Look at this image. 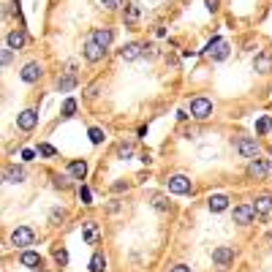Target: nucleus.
<instances>
[{
    "instance_id": "obj_1",
    "label": "nucleus",
    "mask_w": 272,
    "mask_h": 272,
    "mask_svg": "<svg viewBox=\"0 0 272 272\" xmlns=\"http://www.w3.org/2000/svg\"><path fill=\"white\" fill-rule=\"evenodd\" d=\"M234 150L243 155V158H250V161L259 158V142L250 139V136H240V139L234 142Z\"/></svg>"
},
{
    "instance_id": "obj_2",
    "label": "nucleus",
    "mask_w": 272,
    "mask_h": 272,
    "mask_svg": "<svg viewBox=\"0 0 272 272\" xmlns=\"http://www.w3.org/2000/svg\"><path fill=\"white\" fill-rule=\"evenodd\" d=\"M33 243H36V231L30 229V226H17L11 231V245H17V248H27Z\"/></svg>"
},
{
    "instance_id": "obj_3",
    "label": "nucleus",
    "mask_w": 272,
    "mask_h": 272,
    "mask_svg": "<svg viewBox=\"0 0 272 272\" xmlns=\"http://www.w3.org/2000/svg\"><path fill=\"white\" fill-rule=\"evenodd\" d=\"M210 114H213V101L210 98H193L190 101V117H196V120H207Z\"/></svg>"
},
{
    "instance_id": "obj_4",
    "label": "nucleus",
    "mask_w": 272,
    "mask_h": 272,
    "mask_svg": "<svg viewBox=\"0 0 272 272\" xmlns=\"http://www.w3.org/2000/svg\"><path fill=\"white\" fill-rule=\"evenodd\" d=\"M207 57L215 60V63L226 60V57H229V44H226L223 38H213V41L207 44Z\"/></svg>"
},
{
    "instance_id": "obj_5",
    "label": "nucleus",
    "mask_w": 272,
    "mask_h": 272,
    "mask_svg": "<svg viewBox=\"0 0 272 272\" xmlns=\"http://www.w3.org/2000/svg\"><path fill=\"white\" fill-rule=\"evenodd\" d=\"M84 60H87V63H98V60H104V54H107V49L101 47V44H95L93 38H87V41H84Z\"/></svg>"
},
{
    "instance_id": "obj_6",
    "label": "nucleus",
    "mask_w": 272,
    "mask_h": 272,
    "mask_svg": "<svg viewBox=\"0 0 272 272\" xmlns=\"http://www.w3.org/2000/svg\"><path fill=\"white\" fill-rule=\"evenodd\" d=\"M248 177L267 180V177H270V163H267V161H261V158H253L248 163Z\"/></svg>"
},
{
    "instance_id": "obj_7",
    "label": "nucleus",
    "mask_w": 272,
    "mask_h": 272,
    "mask_svg": "<svg viewBox=\"0 0 272 272\" xmlns=\"http://www.w3.org/2000/svg\"><path fill=\"white\" fill-rule=\"evenodd\" d=\"M253 218H256L253 204H240V207H234V223L248 226V223H253Z\"/></svg>"
},
{
    "instance_id": "obj_8",
    "label": "nucleus",
    "mask_w": 272,
    "mask_h": 272,
    "mask_svg": "<svg viewBox=\"0 0 272 272\" xmlns=\"http://www.w3.org/2000/svg\"><path fill=\"white\" fill-rule=\"evenodd\" d=\"M17 125L22 131H33L38 125V112L36 109H25V112H19L17 114Z\"/></svg>"
},
{
    "instance_id": "obj_9",
    "label": "nucleus",
    "mask_w": 272,
    "mask_h": 272,
    "mask_svg": "<svg viewBox=\"0 0 272 272\" xmlns=\"http://www.w3.org/2000/svg\"><path fill=\"white\" fill-rule=\"evenodd\" d=\"M213 261H215L218 267L231 264V261H234V248H229V245H220V248H215V250H213Z\"/></svg>"
},
{
    "instance_id": "obj_10",
    "label": "nucleus",
    "mask_w": 272,
    "mask_h": 272,
    "mask_svg": "<svg viewBox=\"0 0 272 272\" xmlns=\"http://www.w3.org/2000/svg\"><path fill=\"white\" fill-rule=\"evenodd\" d=\"M90 38H93L95 44H101L104 49H109V47H112V41H114V33L109 27H98V30H93V33H90Z\"/></svg>"
},
{
    "instance_id": "obj_11",
    "label": "nucleus",
    "mask_w": 272,
    "mask_h": 272,
    "mask_svg": "<svg viewBox=\"0 0 272 272\" xmlns=\"http://www.w3.org/2000/svg\"><path fill=\"white\" fill-rule=\"evenodd\" d=\"M41 65L38 63H27L22 68V71H19V77H22V82H27V84H33V82H38V79H41Z\"/></svg>"
},
{
    "instance_id": "obj_12",
    "label": "nucleus",
    "mask_w": 272,
    "mask_h": 272,
    "mask_svg": "<svg viewBox=\"0 0 272 272\" xmlns=\"http://www.w3.org/2000/svg\"><path fill=\"white\" fill-rule=\"evenodd\" d=\"M144 54V47L142 44H125L123 49H120V57L125 60V63H134V60H139Z\"/></svg>"
},
{
    "instance_id": "obj_13",
    "label": "nucleus",
    "mask_w": 272,
    "mask_h": 272,
    "mask_svg": "<svg viewBox=\"0 0 272 272\" xmlns=\"http://www.w3.org/2000/svg\"><path fill=\"white\" fill-rule=\"evenodd\" d=\"M169 190L172 193H190V180L183 174H174V177H169Z\"/></svg>"
},
{
    "instance_id": "obj_14",
    "label": "nucleus",
    "mask_w": 272,
    "mask_h": 272,
    "mask_svg": "<svg viewBox=\"0 0 272 272\" xmlns=\"http://www.w3.org/2000/svg\"><path fill=\"white\" fill-rule=\"evenodd\" d=\"M19 264L22 267H30V270H41V256L38 253H33V250H22V253H19Z\"/></svg>"
},
{
    "instance_id": "obj_15",
    "label": "nucleus",
    "mask_w": 272,
    "mask_h": 272,
    "mask_svg": "<svg viewBox=\"0 0 272 272\" xmlns=\"http://www.w3.org/2000/svg\"><path fill=\"white\" fill-rule=\"evenodd\" d=\"M82 237H84V243L87 245H95L98 243V223H95V220H84L82 223Z\"/></svg>"
},
{
    "instance_id": "obj_16",
    "label": "nucleus",
    "mask_w": 272,
    "mask_h": 272,
    "mask_svg": "<svg viewBox=\"0 0 272 272\" xmlns=\"http://www.w3.org/2000/svg\"><path fill=\"white\" fill-rule=\"evenodd\" d=\"M6 44H8V49H14V52H17V49H22L25 44H27L25 30H11V33L6 36Z\"/></svg>"
},
{
    "instance_id": "obj_17",
    "label": "nucleus",
    "mask_w": 272,
    "mask_h": 272,
    "mask_svg": "<svg viewBox=\"0 0 272 272\" xmlns=\"http://www.w3.org/2000/svg\"><path fill=\"white\" fill-rule=\"evenodd\" d=\"M253 68L259 74H270L272 71V54L270 52H259V54H256V60H253Z\"/></svg>"
},
{
    "instance_id": "obj_18",
    "label": "nucleus",
    "mask_w": 272,
    "mask_h": 272,
    "mask_svg": "<svg viewBox=\"0 0 272 272\" xmlns=\"http://www.w3.org/2000/svg\"><path fill=\"white\" fill-rule=\"evenodd\" d=\"M253 210H256V215H270L272 213V196L270 193L259 196V199L253 201Z\"/></svg>"
},
{
    "instance_id": "obj_19",
    "label": "nucleus",
    "mask_w": 272,
    "mask_h": 272,
    "mask_svg": "<svg viewBox=\"0 0 272 272\" xmlns=\"http://www.w3.org/2000/svg\"><path fill=\"white\" fill-rule=\"evenodd\" d=\"M3 177H6V183H22L27 177V172H25V166H8L3 172Z\"/></svg>"
},
{
    "instance_id": "obj_20",
    "label": "nucleus",
    "mask_w": 272,
    "mask_h": 272,
    "mask_svg": "<svg viewBox=\"0 0 272 272\" xmlns=\"http://www.w3.org/2000/svg\"><path fill=\"white\" fill-rule=\"evenodd\" d=\"M84 174H87V163H84V161H71V163H68V177L84 180Z\"/></svg>"
},
{
    "instance_id": "obj_21",
    "label": "nucleus",
    "mask_w": 272,
    "mask_h": 272,
    "mask_svg": "<svg viewBox=\"0 0 272 272\" xmlns=\"http://www.w3.org/2000/svg\"><path fill=\"white\" fill-rule=\"evenodd\" d=\"M207 207L213 210V213H223L226 207H229V199H226L223 193H215V196H210V201H207Z\"/></svg>"
},
{
    "instance_id": "obj_22",
    "label": "nucleus",
    "mask_w": 272,
    "mask_h": 272,
    "mask_svg": "<svg viewBox=\"0 0 272 272\" xmlns=\"http://www.w3.org/2000/svg\"><path fill=\"white\" fill-rule=\"evenodd\" d=\"M123 22H125V25H136V22H139V8H136L134 3H125Z\"/></svg>"
},
{
    "instance_id": "obj_23",
    "label": "nucleus",
    "mask_w": 272,
    "mask_h": 272,
    "mask_svg": "<svg viewBox=\"0 0 272 272\" xmlns=\"http://www.w3.org/2000/svg\"><path fill=\"white\" fill-rule=\"evenodd\" d=\"M74 87H77V77H74V74H65L63 79H57V90H60V93H71Z\"/></svg>"
},
{
    "instance_id": "obj_24",
    "label": "nucleus",
    "mask_w": 272,
    "mask_h": 272,
    "mask_svg": "<svg viewBox=\"0 0 272 272\" xmlns=\"http://www.w3.org/2000/svg\"><path fill=\"white\" fill-rule=\"evenodd\" d=\"M104 267H107L104 253H93V259H90V272H104Z\"/></svg>"
},
{
    "instance_id": "obj_25",
    "label": "nucleus",
    "mask_w": 272,
    "mask_h": 272,
    "mask_svg": "<svg viewBox=\"0 0 272 272\" xmlns=\"http://www.w3.org/2000/svg\"><path fill=\"white\" fill-rule=\"evenodd\" d=\"M74 112H77V101H74V98H65V101H63V117H74Z\"/></svg>"
},
{
    "instance_id": "obj_26",
    "label": "nucleus",
    "mask_w": 272,
    "mask_h": 272,
    "mask_svg": "<svg viewBox=\"0 0 272 272\" xmlns=\"http://www.w3.org/2000/svg\"><path fill=\"white\" fill-rule=\"evenodd\" d=\"M153 207L161 210V213H166V210H169V199H163V196H153Z\"/></svg>"
},
{
    "instance_id": "obj_27",
    "label": "nucleus",
    "mask_w": 272,
    "mask_h": 272,
    "mask_svg": "<svg viewBox=\"0 0 272 272\" xmlns=\"http://www.w3.org/2000/svg\"><path fill=\"white\" fill-rule=\"evenodd\" d=\"M270 128H272V120L270 117H261L259 123H256V134H267Z\"/></svg>"
},
{
    "instance_id": "obj_28",
    "label": "nucleus",
    "mask_w": 272,
    "mask_h": 272,
    "mask_svg": "<svg viewBox=\"0 0 272 272\" xmlns=\"http://www.w3.org/2000/svg\"><path fill=\"white\" fill-rule=\"evenodd\" d=\"M131 153H134V144H131V142H120L117 144V155H123V158H125V155H131Z\"/></svg>"
},
{
    "instance_id": "obj_29",
    "label": "nucleus",
    "mask_w": 272,
    "mask_h": 272,
    "mask_svg": "<svg viewBox=\"0 0 272 272\" xmlns=\"http://www.w3.org/2000/svg\"><path fill=\"white\" fill-rule=\"evenodd\" d=\"M90 142L101 144V142H104V131H101V128H90Z\"/></svg>"
},
{
    "instance_id": "obj_30",
    "label": "nucleus",
    "mask_w": 272,
    "mask_h": 272,
    "mask_svg": "<svg viewBox=\"0 0 272 272\" xmlns=\"http://www.w3.org/2000/svg\"><path fill=\"white\" fill-rule=\"evenodd\" d=\"M38 155H47V158H52V155H57V150H54L52 144H38Z\"/></svg>"
},
{
    "instance_id": "obj_31",
    "label": "nucleus",
    "mask_w": 272,
    "mask_h": 272,
    "mask_svg": "<svg viewBox=\"0 0 272 272\" xmlns=\"http://www.w3.org/2000/svg\"><path fill=\"white\" fill-rule=\"evenodd\" d=\"M79 199H82V204H93V193H90V188H79Z\"/></svg>"
},
{
    "instance_id": "obj_32",
    "label": "nucleus",
    "mask_w": 272,
    "mask_h": 272,
    "mask_svg": "<svg viewBox=\"0 0 272 272\" xmlns=\"http://www.w3.org/2000/svg\"><path fill=\"white\" fill-rule=\"evenodd\" d=\"M49 220H52V223H63V220H65V213H63V210L54 207L52 213H49Z\"/></svg>"
},
{
    "instance_id": "obj_33",
    "label": "nucleus",
    "mask_w": 272,
    "mask_h": 272,
    "mask_svg": "<svg viewBox=\"0 0 272 272\" xmlns=\"http://www.w3.org/2000/svg\"><path fill=\"white\" fill-rule=\"evenodd\" d=\"M101 6L107 8V11H114V8L123 6V0H101Z\"/></svg>"
},
{
    "instance_id": "obj_34",
    "label": "nucleus",
    "mask_w": 272,
    "mask_h": 272,
    "mask_svg": "<svg viewBox=\"0 0 272 272\" xmlns=\"http://www.w3.org/2000/svg\"><path fill=\"white\" fill-rule=\"evenodd\" d=\"M11 57H14V49H3V54H0V63H3V65H11Z\"/></svg>"
},
{
    "instance_id": "obj_35",
    "label": "nucleus",
    "mask_w": 272,
    "mask_h": 272,
    "mask_svg": "<svg viewBox=\"0 0 272 272\" xmlns=\"http://www.w3.org/2000/svg\"><path fill=\"white\" fill-rule=\"evenodd\" d=\"M54 261H57L60 267H65L68 264V253H65V250H54Z\"/></svg>"
},
{
    "instance_id": "obj_36",
    "label": "nucleus",
    "mask_w": 272,
    "mask_h": 272,
    "mask_svg": "<svg viewBox=\"0 0 272 272\" xmlns=\"http://www.w3.org/2000/svg\"><path fill=\"white\" fill-rule=\"evenodd\" d=\"M54 185H57V188H68V180H65V177H54Z\"/></svg>"
},
{
    "instance_id": "obj_37",
    "label": "nucleus",
    "mask_w": 272,
    "mask_h": 272,
    "mask_svg": "<svg viewBox=\"0 0 272 272\" xmlns=\"http://www.w3.org/2000/svg\"><path fill=\"white\" fill-rule=\"evenodd\" d=\"M36 158V153H33V150H22V161H33Z\"/></svg>"
},
{
    "instance_id": "obj_38",
    "label": "nucleus",
    "mask_w": 272,
    "mask_h": 272,
    "mask_svg": "<svg viewBox=\"0 0 272 272\" xmlns=\"http://www.w3.org/2000/svg\"><path fill=\"white\" fill-rule=\"evenodd\" d=\"M169 272H190V267H185V264H177V267H172Z\"/></svg>"
},
{
    "instance_id": "obj_39",
    "label": "nucleus",
    "mask_w": 272,
    "mask_h": 272,
    "mask_svg": "<svg viewBox=\"0 0 272 272\" xmlns=\"http://www.w3.org/2000/svg\"><path fill=\"white\" fill-rule=\"evenodd\" d=\"M144 54H147V57H155L158 52H155V47H144Z\"/></svg>"
},
{
    "instance_id": "obj_40",
    "label": "nucleus",
    "mask_w": 272,
    "mask_h": 272,
    "mask_svg": "<svg viewBox=\"0 0 272 272\" xmlns=\"http://www.w3.org/2000/svg\"><path fill=\"white\" fill-rule=\"evenodd\" d=\"M270 153H272V150H270Z\"/></svg>"
}]
</instances>
